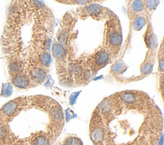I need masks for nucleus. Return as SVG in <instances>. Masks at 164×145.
Wrapping results in <instances>:
<instances>
[{
	"label": "nucleus",
	"instance_id": "f257e3e1",
	"mask_svg": "<svg viewBox=\"0 0 164 145\" xmlns=\"http://www.w3.org/2000/svg\"><path fill=\"white\" fill-rule=\"evenodd\" d=\"M144 116L137 136L129 145H158L163 131V117L158 106L153 104Z\"/></svg>",
	"mask_w": 164,
	"mask_h": 145
},
{
	"label": "nucleus",
	"instance_id": "f03ea898",
	"mask_svg": "<svg viewBox=\"0 0 164 145\" xmlns=\"http://www.w3.org/2000/svg\"><path fill=\"white\" fill-rule=\"evenodd\" d=\"M123 40V30L119 17L113 13L105 21L102 46L107 49L114 60L118 57Z\"/></svg>",
	"mask_w": 164,
	"mask_h": 145
},
{
	"label": "nucleus",
	"instance_id": "7ed1b4c3",
	"mask_svg": "<svg viewBox=\"0 0 164 145\" xmlns=\"http://www.w3.org/2000/svg\"><path fill=\"white\" fill-rule=\"evenodd\" d=\"M123 109L134 111L144 115L155 103L148 95L140 91L126 90L117 92Z\"/></svg>",
	"mask_w": 164,
	"mask_h": 145
},
{
	"label": "nucleus",
	"instance_id": "20e7f679",
	"mask_svg": "<svg viewBox=\"0 0 164 145\" xmlns=\"http://www.w3.org/2000/svg\"><path fill=\"white\" fill-rule=\"evenodd\" d=\"M97 107L106 127L122 113L123 106L117 93L105 98Z\"/></svg>",
	"mask_w": 164,
	"mask_h": 145
},
{
	"label": "nucleus",
	"instance_id": "39448f33",
	"mask_svg": "<svg viewBox=\"0 0 164 145\" xmlns=\"http://www.w3.org/2000/svg\"><path fill=\"white\" fill-rule=\"evenodd\" d=\"M108 127L96 106L92 112L88 126V136L92 145H104Z\"/></svg>",
	"mask_w": 164,
	"mask_h": 145
},
{
	"label": "nucleus",
	"instance_id": "423d86ee",
	"mask_svg": "<svg viewBox=\"0 0 164 145\" xmlns=\"http://www.w3.org/2000/svg\"><path fill=\"white\" fill-rule=\"evenodd\" d=\"M92 76L87 58L78 59L72 64H69L67 80L71 77L72 84L76 86H85L88 83Z\"/></svg>",
	"mask_w": 164,
	"mask_h": 145
},
{
	"label": "nucleus",
	"instance_id": "0eeeda50",
	"mask_svg": "<svg viewBox=\"0 0 164 145\" xmlns=\"http://www.w3.org/2000/svg\"><path fill=\"white\" fill-rule=\"evenodd\" d=\"M77 17L81 19L91 18L98 21H106L114 13L111 10L100 3H94L79 6L76 10Z\"/></svg>",
	"mask_w": 164,
	"mask_h": 145
},
{
	"label": "nucleus",
	"instance_id": "6e6552de",
	"mask_svg": "<svg viewBox=\"0 0 164 145\" xmlns=\"http://www.w3.org/2000/svg\"><path fill=\"white\" fill-rule=\"evenodd\" d=\"M87 61L90 67L92 76H95L99 70L115 60L107 49L101 45L87 56Z\"/></svg>",
	"mask_w": 164,
	"mask_h": 145
},
{
	"label": "nucleus",
	"instance_id": "1a4fd4ad",
	"mask_svg": "<svg viewBox=\"0 0 164 145\" xmlns=\"http://www.w3.org/2000/svg\"><path fill=\"white\" fill-rule=\"evenodd\" d=\"M148 17V23L147 27L145 30L144 34V43L148 48V51L156 53L158 50V40L156 38V35L153 30V24L151 21V14L145 13Z\"/></svg>",
	"mask_w": 164,
	"mask_h": 145
},
{
	"label": "nucleus",
	"instance_id": "9d476101",
	"mask_svg": "<svg viewBox=\"0 0 164 145\" xmlns=\"http://www.w3.org/2000/svg\"><path fill=\"white\" fill-rule=\"evenodd\" d=\"M48 70L38 65H32L28 70V76L34 86L43 83L47 79Z\"/></svg>",
	"mask_w": 164,
	"mask_h": 145
},
{
	"label": "nucleus",
	"instance_id": "9b49d317",
	"mask_svg": "<svg viewBox=\"0 0 164 145\" xmlns=\"http://www.w3.org/2000/svg\"><path fill=\"white\" fill-rule=\"evenodd\" d=\"M156 53L147 51L143 62L139 66V70H140L139 79L144 78V77L148 76L151 74L156 61Z\"/></svg>",
	"mask_w": 164,
	"mask_h": 145
},
{
	"label": "nucleus",
	"instance_id": "f8f14e48",
	"mask_svg": "<svg viewBox=\"0 0 164 145\" xmlns=\"http://www.w3.org/2000/svg\"><path fill=\"white\" fill-rule=\"evenodd\" d=\"M147 23V15L144 12H142L137 14L130 20V27L133 31H140L142 28L146 26Z\"/></svg>",
	"mask_w": 164,
	"mask_h": 145
},
{
	"label": "nucleus",
	"instance_id": "ddd939ff",
	"mask_svg": "<svg viewBox=\"0 0 164 145\" xmlns=\"http://www.w3.org/2000/svg\"><path fill=\"white\" fill-rule=\"evenodd\" d=\"M12 81L14 85L19 89H27L33 85L28 75L22 73L14 75Z\"/></svg>",
	"mask_w": 164,
	"mask_h": 145
},
{
	"label": "nucleus",
	"instance_id": "4468645a",
	"mask_svg": "<svg viewBox=\"0 0 164 145\" xmlns=\"http://www.w3.org/2000/svg\"><path fill=\"white\" fill-rule=\"evenodd\" d=\"M144 12L143 1H129L127 3V13L129 21L138 13Z\"/></svg>",
	"mask_w": 164,
	"mask_h": 145
},
{
	"label": "nucleus",
	"instance_id": "2eb2a0df",
	"mask_svg": "<svg viewBox=\"0 0 164 145\" xmlns=\"http://www.w3.org/2000/svg\"><path fill=\"white\" fill-rule=\"evenodd\" d=\"M24 98H20L6 103L2 108L3 114L6 116H12L18 111L20 106L22 105Z\"/></svg>",
	"mask_w": 164,
	"mask_h": 145
},
{
	"label": "nucleus",
	"instance_id": "dca6fc26",
	"mask_svg": "<svg viewBox=\"0 0 164 145\" xmlns=\"http://www.w3.org/2000/svg\"><path fill=\"white\" fill-rule=\"evenodd\" d=\"M156 57L158 60V72L159 77H163L164 74V52H163V42H161L159 48L156 52Z\"/></svg>",
	"mask_w": 164,
	"mask_h": 145
},
{
	"label": "nucleus",
	"instance_id": "f3484780",
	"mask_svg": "<svg viewBox=\"0 0 164 145\" xmlns=\"http://www.w3.org/2000/svg\"><path fill=\"white\" fill-rule=\"evenodd\" d=\"M128 66L124 64V63L121 59L117 60L112 65L110 72L113 76H120L124 72L126 71Z\"/></svg>",
	"mask_w": 164,
	"mask_h": 145
},
{
	"label": "nucleus",
	"instance_id": "a211bd4d",
	"mask_svg": "<svg viewBox=\"0 0 164 145\" xmlns=\"http://www.w3.org/2000/svg\"><path fill=\"white\" fill-rule=\"evenodd\" d=\"M59 145H84L83 141L74 134H69L64 137Z\"/></svg>",
	"mask_w": 164,
	"mask_h": 145
},
{
	"label": "nucleus",
	"instance_id": "6ab92c4d",
	"mask_svg": "<svg viewBox=\"0 0 164 145\" xmlns=\"http://www.w3.org/2000/svg\"><path fill=\"white\" fill-rule=\"evenodd\" d=\"M56 2L62 3V4L63 5H78L81 6L85 5L91 4V3H101L104 2V1H92V0H91V1H89V0H62V1H56Z\"/></svg>",
	"mask_w": 164,
	"mask_h": 145
},
{
	"label": "nucleus",
	"instance_id": "aec40b11",
	"mask_svg": "<svg viewBox=\"0 0 164 145\" xmlns=\"http://www.w3.org/2000/svg\"><path fill=\"white\" fill-rule=\"evenodd\" d=\"M144 12L145 13L151 14L156 10L160 4V1H143Z\"/></svg>",
	"mask_w": 164,
	"mask_h": 145
},
{
	"label": "nucleus",
	"instance_id": "412c9836",
	"mask_svg": "<svg viewBox=\"0 0 164 145\" xmlns=\"http://www.w3.org/2000/svg\"><path fill=\"white\" fill-rule=\"evenodd\" d=\"M104 145H117L115 142V135L110 130L109 127L107 128V132H106Z\"/></svg>",
	"mask_w": 164,
	"mask_h": 145
},
{
	"label": "nucleus",
	"instance_id": "4be33fe9",
	"mask_svg": "<svg viewBox=\"0 0 164 145\" xmlns=\"http://www.w3.org/2000/svg\"><path fill=\"white\" fill-rule=\"evenodd\" d=\"M21 66V65H20L19 63L13 62L12 63H11V64L10 65L9 68L12 72L18 74V73H19V71H20Z\"/></svg>",
	"mask_w": 164,
	"mask_h": 145
},
{
	"label": "nucleus",
	"instance_id": "5701e85b",
	"mask_svg": "<svg viewBox=\"0 0 164 145\" xmlns=\"http://www.w3.org/2000/svg\"><path fill=\"white\" fill-rule=\"evenodd\" d=\"M159 92L161 95L162 98H163V77H159Z\"/></svg>",
	"mask_w": 164,
	"mask_h": 145
},
{
	"label": "nucleus",
	"instance_id": "b1692460",
	"mask_svg": "<svg viewBox=\"0 0 164 145\" xmlns=\"http://www.w3.org/2000/svg\"><path fill=\"white\" fill-rule=\"evenodd\" d=\"M6 129L4 127L2 126H0V139H1L6 136Z\"/></svg>",
	"mask_w": 164,
	"mask_h": 145
},
{
	"label": "nucleus",
	"instance_id": "393cba45",
	"mask_svg": "<svg viewBox=\"0 0 164 145\" xmlns=\"http://www.w3.org/2000/svg\"><path fill=\"white\" fill-rule=\"evenodd\" d=\"M119 145H129V142L126 143H123V144H121Z\"/></svg>",
	"mask_w": 164,
	"mask_h": 145
}]
</instances>
